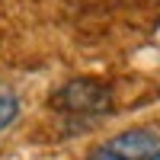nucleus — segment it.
Wrapping results in <instances>:
<instances>
[{
	"label": "nucleus",
	"instance_id": "nucleus-1",
	"mask_svg": "<svg viewBox=\"0 0 160 160\" xmlns=\"http://www.w3.org/2000/svg\"><path fill=\"white\" fill-rule=\"evenodd\" d=\"M51 106L58 112H68V115H96V112H106L112 106V90L106 83H99V80L77 77V80H68L64 87L55 90Z\"/></svg>",
	"mask_w": 160,
	"mask_h": 160
},
{
	"label": "nucleus",
	"instance_id": "nucleus-5",
	"mask_svg": "<svg viewBox=\"0 0 160 160\" xmlns=\"http://www.w3.org/2000/svg\"><path fill=\"white\" fill-rule=\"evenodd\" d=\"M151 160H160V154H154V157H151Z\"/></svg>",
	"mask_w": 160,
	"mask_h": 160
},
{
	"label": "nucleus",
	"instance_id": "nucleus-2",
	"mask_svg": "<svg viewBox=\"0 0 160 160\" xmlns=\"http://www.w3.org/2000/svg\"><path fill=\"white\" fill-rule=\"evenodd\" d=\"M102 151H109L122 160H151L160 154V131L154 128H128L122 135H115L102 144Z\"/></svg>",
	"mask_w": 160,
	"mask_h": 160
},
{
	"label": "nucleus",
	"instance_id": "nucleus-3",
	"mask_svg": "<svg viewBox=\"0 0 160 160\" xmlns=\"http://www.w3.org/2000/svg\"><path fill=\"white\" fill-rule=\"evenodd\" d=\"M19 112H22V99H19V93L10 90V87H0V131H7L13 122H16Z\"/></svg>",
	"mask_w": 160,
	"mask_h": 160
},
{
	"label": "nucleus",
	"instance_id": "nucleus-4",
	"mask_svg": "<svg viewBox=\"0 0 160 160\" xmlns=\"http://www.w3.org/2000/svg\"><path fill=\"white\" fill-rule=\"evenodd\" d=\"M87 160H122V157H115V154H109V151H102V148H96Z\"/></svg>",
	"mask_w": 160,
	"mask_h": 160
}]
</instances>
